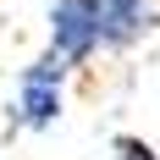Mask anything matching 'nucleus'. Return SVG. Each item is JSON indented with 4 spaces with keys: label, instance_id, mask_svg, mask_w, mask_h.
<instances>
[{
    "label": "nucleus",
    "instance_id": "nucleus-1",
    "mask_svg": "<svg viewBox=\"0 0 160 160\" xmlns=\"http://www.w3.org/2000/svg\"><path fill=\"white\" fill-rule=\"evenodd\" d=\"M72 72V66L55 55V50H44L39 61L22 72V83H17V105H11V127H33L44 132L61 122V78Z\"/></svg>",
    "mask_w": 160,
    "mask_h": 160
},
{
    "label": "nucleus",
    "instance_id": "nucleus-2",
    "mask_svg": "<svg viewBox=\"0 0 160 160\" xmlns=\"http://www.w3.org/2000/svg\"><path fill=\"white\" fill-rule=\"evenodd\" d=\"M99 39V0H55L50 6V50L61 55L66 66H83Z\"/></svg>",
    "mask_w": 160,
    "mask_h": 160
},
{
    "label": "nucleus",
    "instance_id": "nucleus-3",
    "mask_svg": "<svg viewBox=\"0 0 160 160\" xmlns=\"http://www.w3.org/2000/svg\"><path fill=\"white\" fill-rule=\"evenodd\" d=\"M144 28H149V0H99V39H105V50L138 44Z\"/></svg>",
    "mask_w": 160,
    "mask_h": 160
},
{
    "label": "nucleus",
    "instance_id": "nucleus-4",
    "mask_svg": "<svg viewBox=\"0 0 160 160\" xmlns=\"http://www.w3.org/2000/svg\"><path fill=\"white\" fill-rule=\"evenodd\" d=\"M116 155L122 160H155V149H149L144 138H116Z\"/></svg>",
    "mask_w": 160,
    "mask_h": 160
}]
</instances>
